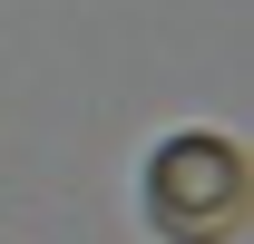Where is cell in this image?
Wrapping results in <instances>:
<instances>
[{
    "mask_svg": "<svg viewBox=\"0 0 254 244\" xmlns=\"http://www.w3.org/2000/svg\"><path fill=\"white\" fill-rule=\"evenodd\" d=\"M147 215L166 244H225L245 225V156L225 137H166L147 166Z\"/></svg>",
    "mask_w": 254,
    "mask_h": 244,
    "instance_id": "cell-1",
    "label": "cell"
}]
</instances>
